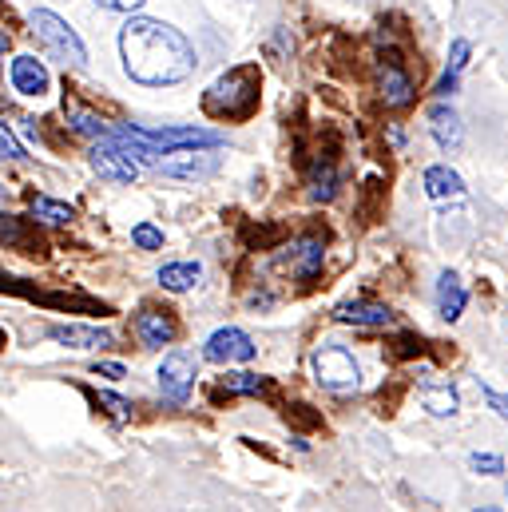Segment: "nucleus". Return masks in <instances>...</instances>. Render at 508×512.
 <instances>
[{
  "label": "nucleus",
  "instance_id": "423d86ee",
  "mask_svg": "<svg viewBox=\"0 0 508 512\" xmlns=\"http://www.w3.org/2000/svg\"><path fill=\"white\" fill-rule=\"evenodd\" d=\"M159 171L171 175V179H211L219 171V155L207 147V151H195V147H175L159 159Z\"/></svg>",
  "mask_w": 508,
  "mask_h": 512
},
{
  "label": "nucleus",
  "instance_id": "f03ea898",
  "mask_svg": "<svg viewBox=\"0 0 508 512\" xmlns=\"http://www.w3.org/2000/svg\"><path fill=\"white\" fill-rule=\"evenodd\" d=\"M258 88H262V76L254 64H239L231 68L227 76H219L207 96H203V112L215 116V120H227V124H243L258 112Z\"/></svg>",
  "mask_w": 508,
  "mask_h": 512
},
{
  "label": "nucleus",
  "instance_id": "ddd939ff",
  "mask_svg": "<svg viewBox=\"0 0 508 512\" xmlns=\"http://www.w3.org/2000/svg\"><path fill=\"white\" fill-rule=\"evenodd\" d=\"M12 88L20 96H44L48 92V72L36 56H16L12 60Z\"/></svg>",
  "mask_w": 508,
  "mask_h": 512
},
{
  "label": "nucleus",
  "instance_id": "7c9ffc66",
  "mask_svg": "<svg viewBox=\"0 0 508 512\" xmlns=\"http://www.w3.org/2000/svg\"><path fill=\"white\" fill-rule=\"evenodd\" d=\"M397 358H409V354H421V338H413V334H401L397 338V350H393Z\"/></svg>",
  "mask_w": 508,
  "mask_h": 512
},
{
  "label": "nucleus",
  "instance_id": "7ed1b4c3",
  "mask_svg": "<svg viewBox=\"0 0 508 512\" xmlns=\"http://www.w3.org/2000/svg\"><path fill=\"white\" fill-rule=\"evenodd\" d=\"M32 36H36V44L48 52V56H56V60H64V64H84V44H80V36L56 16V12H32Z\"/></svg>",
  "mask_w": 508,
  "mask_h": 512
},
{
  "label": "nucleus",
  "instance_id": "2f4dec72",
  "mask_svg": "<svg viewBox=\"0 0 508 512\" xmlns=\"http://www.w3.org/2000/svg\"><path fill=\"white\" fill-rule=\"evenodd\" d=\"M485 401H489V405H493V409L508 421V397L505 393H497V389H489V385H485Z\"/></svg>",
  "mask_w": 508,
  "mask_h": 512
},
{
  "label": "nucleus",
  "instance_id": "72a5a7b5",
  "mask_svg": "<svg viewBox=\"0 0 508 512\" xmlns=\"http://www.w3.org/2000/svg\"><path fill=\"white\" fill-rule=\"evenodd\" d=\"M100 4H104V8H116V12H135L143 0H100Z\"/></svg>",
  "mask_w": 508,
  "mask_h": 512
},
{
  "label": "nucleus",
  "instance_id": "4468645a",
  "mask_svg": "<svg viewBox=\"0 0 508 512\" xmlns=\"http://www.w3.org/2000/svg\"><path fill=\"white\" fill-rule=\"evenodd\" d=\"M306 187H310V199H314V203H330V199L338 195V167H334L330 155H322V151L314 155Z\"/></svg>",
  "mask_w": 508,
  "mask_h": 512
},
{
  "label": "nucleus",
  "instance_id": "5701e85b",
  "mask_svg": "<svg viewBox=\"0 0 508 512\" xmlns=\"http://www.w3.org/2000/svg\"><path fill=\"white\" fill-rule=\"evenodd\" d=\"M258 393H266V382L258 374H227L215 385V397H258Z\"/></svg>",
  "mask_w": 508,
  "mask_h": 512
},
{
  "label": "nucleus",
  "instance_id": "f257e3e1",
  "mask_svg": "<svg viewBox=\"0 0 508 512\" xmlns=\"http://www.w3.org/2000/svg\"><path fill=\"white\" fill-rule=\"evenodd\" d=\"M120 52H124L127 76L151 88L179 84L195 72V48L187 44V36L147 16L127 20V28L120 32Z\"/></svg>",
  "mask_w": 508,
  "mask_h": 512
},
{
  "label": "nucleus",
  "instance_id": "20e7f679",
  "mask_svg": "<svg viewBox=\"0 0 508 512\" xmlns=\"http://www.w3.org/2000/svg\"><path fill=\"white\" fill-rule=\"evenodd\" d=\"M88 163H92V171H96L100 179H112V183H135V179H139V167H143V163L131 155V147L120 143L116 135L100 139V143L92 147Z\"/></svg>",
  "mask_w": 508,
  "mask_h": 512
},
{
  "label": "nucleus",
  "instance_id": "0eeeda50",
  "mask_svg": "<svg viewBox=\"0 0 508 512\" xmlns=\"http://www.w3.org/2000/svg\"><path fill=\"white\" fill-rule=\"evenodd\" d=\"M191 385H195V358L187 350H175L163 358L159 366V393L171 401V405H183L191 397Z\"/></svg>",
  "mask_w": 508,
  "mask_h": 512
},
{
  "label": "nucleus",
  "instance_id": "aec40b11",
  "mask_svg": "<svg viewBox=\"0 0 508 512\" xmlns=\"http://www.w3.org/2000/svg\"><path fill=\"white\" fill-rule=\"evenodd\" d=\"M199 278H203V266H199V262H167V266L159 270V286H163V290H175V294L199 286Z\"/></svg>",
  "mask_w": 508,
  "mask_h": 512
},
{
  "label": "nucleus",
  "instance_id": "f8f14e48",
  "mask_svg": "<svg viewBox=\"0 0 508 512\" xmlns=\"http://www.w3.org/2000/svg\"><path fill=\"white\" fill-rule=\"evenodd\" d=\"M48 338L60 346H72V350H108L112 346V334L100 326H52Z\"/></svg>",
  "mask_w": 508,
  "mask_h": 512
},
{
  "label": "nucleus",
  "instance_id": "412c9836",
  "mask_svg": "<svg viewBox=\"0 0 508 512\" xmlns=\"http://www.w3.org/2000/svg\"><path fill=\"white\" fill-rule=\"evenodd\" d=\"M28 211H32V219H40V223H48V227H64V223L76 219V211H72L68 203L48 199V195H28Z\"/></svg>",
  "mask_w": 508,
  "mask_h": 512
},
{
  "label": "nucleus",
  "instance_id": "c85d7f7f",
  "mask_svg": "<svg viewBox=\"0 0 508 512\" xmlns=\"http://www.w3.org/2000/svg\"><path fill=\"white\" fill-rule=\"evenodd\" d=\"M0 159H12V163L24 159V147H20V139L8 131V124H0Z\"/></svg>",
  "mask_w": 508,
  "mask_h": 512
},
{
  "label": "nucleus",
  "instance_id": "4be33fe9",
  "mask_svg": "<svg viewBox=\"0 0 508 512\" xmlns=\"http://www.w3.org/2000/svg\"><path fill=\"white\" fill-rule=\"evenodd\" d=\"M0 243L12 247V251L40 247V239H36L32 227H28V219H16V215H0Z\"/></svg>",
  "mask_w": 508,
  "mask_h": 512
},
{
  "label": "nucleus",
  "instance_id": "bb28decb",
  "mask_svg": "<svg viewBox=\"0 0 508 512\" xmlns=\"http://www.w3.org/2000/svg\"><path fill=\"white\" fill-rule=\"evenodd\" d=\"M131 243H135L139 251H159V247H163V231L151 227V223H139V227L131 231Z\"/></svg>",
  "mask_w": 508,
  "mask_h": 512
},
{
  "label": "nucleus",
  "instance_id": "cd10ccee",
  "mask_svg": "<svg viewBox=\"0 0 508 512\" xmlns=\"http://www.w3.org/2000/svg\"><path fill=\"white\" fill-rule=\"evenodd\" d=\"M88 397H92L96 405H104V409H108L116 421H127V417H131V401L116 397V393H92V389H88Z\"/></svg>",
  "mask_w": 508,
  "mask_h": 512
},
{
  "label": "nucleus",
  "instance_id": "393cba45",
  "mask_svg": "<svg viewBox=\"0 0 508 512\" xmlns=\"http://www.w3.org/2000/svg\"><path fill=\"white\" fill-rule=\"evenodd\" d=\"M469 52H473V48H469V40H457V44H453V56H449V72L441 76V88H437L441 96H449V92L457 88V76L465 72V64H469Z\"/></svg>",
  "mask_w": 508,
  "mask_h": 512
},
{
  "label": "nucleus",
  "instance_id": "b1692460",
  "mask_svg": "<svg viewBox=\"0 0 508 512\" xmlns=\"http://www.w3.org/2000/svg\"><path fill=\"white\" fill-rule=\"evenodd\" d=\"M40 302L60 306V310H80V314H108L104 302H96V298H80V294H40Z\"/></svg>",
  "mask_w": 508,
  "mask_h": 512
},
{
  "label": "nucleus",
  "instance_id": "c9c22d12",
  "mask_svg": "<svg viewBox=\"0 0 508 512\" xmlns=\"http://www.w3.org/2000/svg\"><path fill=\"white\" fill-rule=\"evenodd\" d=\"M0 195H4V187H0Z\"/></svg>",
  "mask_w": 508,
  "mask_h": 512
},
{
  "label": "nucleus",
  "instance_id": "f3484780",
  "mask_svg": "<svg viewBox=\"0 0 508 512\" xmlns=\"http://www.w3.org/2000/svg\"><path fill=\"white\" fill-rule=\"evenodd\" d=\"M425 195L429 199H461L465 195V183H461V175L457 171H449V167H429L425 171Z\"/></svg>",
  "mask_w": 508,
  "mask_h": 512
},
{
  "label": "nucleus",
  "instance_id": "6ab92c4d",
  "mask_svg": "<svg viewBox=\"0 0 508 512\" xmlns=\"http://www.w3.org/2000/svg\"><path fill=\"white\" fill-rule=\"evenodd\" d=\"M338 322H354V326H389V306H378V302H346L338 306L334 314Z\"/></svg>",
  "mask_w": 508,
  "mask_h": 512
},
{
  "label": "nucleus",
  "instance_id": "a211bd4d",
  "mask_svg": "<svg viewBox=\"0 0 508 512\" xmlns=\"http://www.w3.org/2000/svg\"><path fill=\"white\" fill-rule=\"evenodd\" d=\"M429 131H433V139H437L445 151L461 147V120H457V112H453V108L437 104V108L429 112Z\"/></svg>",
  "mask_w": 508,
  "mask_h": 512
},
{
  "label": "nucleus",
  "instance_id": "c756f323",
  "mask_svg": "<svg viewBox=\"0 0 508 512\" xmlns=\"http://www.w3.org/2000/svg\"><path fill=\"white\" fill-rule=\"evenodd\" d=\"M469 465H473L477 473H505V461H501V457H493V453H473V457H469Z\"/></svg>",
  "mask_w": 508,
  "mask_h": 512
},
{
  "label": "nucleus",
  "instance_id": "6e6552de",
  "mask_svg": "<svg viewBox=\"0 0 508 512\" xmlns=\"http://www.w3.org/2000/svg\"><path fill=\"white\" fill-rule=\"evenodd\" d=\"M203 358H207V362H215V366L251 362V358H254V342L247 338V334H243V330L227 326V330H215V334L207 338V350H203Z\"/></svg>",
  "mask_w": 508,
  "mask_h": 512
},
{
  "label": "nucleus",
  "instance_id": "dca6fc26",
  "mask_svg": "<svg viewBox=\"0 0 508 512\" xmlns=\"http://www.w3.org/2000/svg\"><path fill=\"white\" fill-rule=\"evenodd\" d=\"M64 116H68V128L76 131V135H84V139H108V135H112V128H108L92 108H84L76 96L64 100Z\"/></svg>",
  "mask_w": 508,
  "mask_h": 512
},
{
  "label": "nucleus",
  "instance_id": "a878e982",
  "mask_svg": "<svg viewBox=\"0 0 508 512\" xmlns=\"http://www.w3.org/2000/svg\"><path fill=\"white\" fill-rule=\"evenodd\" d=\"M425 409L445 417V413H457V393L453 389H425Z\"/></svg>",
  "mask_w": 508,
  "mask_h": 512
},
{
  "label": "nucleus",
  "instance_id": "473e14b6",
  "mask_svg": "<svg viewBox=\"0 0 508 512\" xmlns=\"http://www.w3.org/2000/svg\"><path fill=\"white\" fill-rule=\"evenodd\" d=\"M96 374H104V378H124V366H120V362H96Z\"/></svg>",
  "mask_w": 508,
  "mask_h": 512
},
{
  "label": "nucleus",
  "instance_id": "39448f33",
  "mask_svg": "<svg viewBox=\"0 0 508 512\" xmlns=\"http://www.w3.org/2000/svg\"><path fill=\"white\" fill-rule=\"evenodd\" d=\"M314 378L334 393H350V389H358V362L342 346H322V350H314Z\"/></svg>",
  "mask_w": 508,
  "mask_h": 512
},
{
  "label": "nucleus",
  "instance_id": "9b49d317",
  "mask_svg": "<svg viewBox=\"0 0 508 512\" xmlns=\"http://www.w3.org/2000/svg\"><path fill=\"white\" fill-rule=\"evenodd\" d=\"M286 251H290V255H286V266H290V274H294V278L310 282V278L322 270V255H326V247H322V239H318V235H306V239L290 243Z\"/></svg>",
  "mask_w": 508,
  "mask_h": 512
},
{
  "label": "nucleus",
  "instance_id": "1a4fd4ad",
  "mask_svg": "<svg viewBox=\"0 0 508 512\" xmlns=\"http://www.w3.org/2000/svg\"><path fill=\"white\" fill-rule=\"evenodd\" d=\"M378 88H381V104H385V108H409V104H413L417 88H413L409 72L401 68L397 52H389V56H385V64H381V76H378Z\"/></svg>",
  "mask_w": 508,
  "mask_h": 512
},
{
  "label": "nucleus",
  "instance_id": "2eb2a0df",
  "mask_svg": "<svg viewBox=\"0 0 508 512\" xmlns=\"http://www.w3.org/2000/svg\"><path fill=\"white\" fill-rule=\"evenodd\" d=\"M465 302H469V290H465V282L457 278V274H441V282H437V314L445 318V322H457L461 318V310H465Z\"/></svg>",
  "mask_w": 508,
  "mask_h": 512
},
{
  "label": "nucleus",
  "instance_id": "9d476101",
  "mask_svg": "<svg viewBox=\"0 0 508 512\" xmlns=\"http://www.w3.org/2000/svg\"><path fill=\"white\" fill-rule=\"evenodd\" d=\"M135 334H139V342L147 350H159V346L175 342L179 326H175L171 310H143V314H135Z\"/></svg>",
  "mask_w": 508,
  "mask_h": 512
},
{
  "label": "nucleus",
  "instance_id": "f704fd0d",
  "mask_svg": "<svg viewBox=\"0 0 508 512\" xmlns=\"http://www.w3.org/2000/svg\"><path fill=\"white\" fill-rule=\"evenodd\" d=\"M4 342H8V338H4V330H0V346H4Z\"/></svg>",
  "mask_w": 508,
  "mask_h": 512
}]
</instances>
